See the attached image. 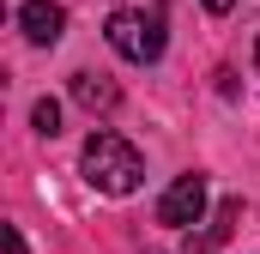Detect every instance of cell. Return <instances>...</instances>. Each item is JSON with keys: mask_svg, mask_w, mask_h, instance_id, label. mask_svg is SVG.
<instances>
[{"mask_svg": "<svg viewBox=\"0 0 260 254\" xmlns=\"http://www.w3.org/2000/svg\"><path fill=\"white\" fill-rule=\"evenodd\" d=\"M79 170H85V182L97 194H109V200H127L139 188V176H145V157L133 151L121 133H109V127H97L91 139H85V157H79Z\"/></svg>", "mask_w": 260, "mask_h": 254, "instance_id": "obj_1", "label": "cell"}, {"mask_svg": "<svg viewBox=\"0 0 260 254\" xmlns=\"http://www.w3.org/2000/svg\"><path fill=\"white\" fill-rule=\"evenodd\" d=\"M103 37H109V49L121 61H139V67H151L164 55V18L157 12H139V6H115L109 24H103Z\"/></svg>", "mask_w": 260, "mask_h": 254, "instance_id": "obj_2", "label": "cell"}, {"mask_svg": "<svg viewBox=\"0 0 260 254\" xmlns=\"http://www.w3.org/2000/svg\"><path fill=\"white\" fill-rule=\"evenodd\" d=\"M206 218V176H176L170 188L157 194V224H176V230H188Z\"/></svg>", "mask_w": 260, "mask_h": 254, "instance_id": "obj_3", "label": "cell"}, {"mask_svg": "<svg viewBox=\"0 0 260 254\" xmlns=\"http://www.w3.org/2000/svg\"><path fill=\"white\" fill-rule=\"evenodd\" d=\"M18 30H24V43H37V49H55L67 30V12L55 0H24L18 6Z\"/></svg>", "mask_w": 260, "mask_h": 254, "instance_id": "obj_4", "label": "cell"}, {"mask_svg": "<svg viewBox=\"0 0 260 254\" xmlns=\"http://www.w3.org/2000/svg\"><path fill=\"white\" fill-rule=\"evenodd\" d=\"M73 103L91 109V115H109V109L121 103V85L103 79V73H73Z\"/></svg>", "mask_w": 260, "mask_h": 254, "instance_id": "obj_5", "label": "cell"}, {"mask_svg": "<svg viewBox=\"0 0 260 254\" xmlns=\"http://www.w3.org/2000/svg\"><path fill=\"white\" fill-rule=\"evenodd\" d=\"M30 127H37L43 139H55V133H61V103H55V97H37V109H30Z\"/></svg>", "mask_w": 260, "mask_h": 254, "instance_id": "obj_6", "label": "cell"}, {"mask_svg": "<svg viewBox=\"0 0 260 254\" xmlns=\"http://www.w3.org/2000/svg\"><path fill=\"white\" fill-rule=\"evenodd\" d=\"M236 218H242V206H236V200H224V206H218V218H212V236H206V242L218 248V242H224V236L236 230Z\"/></svg>", "mask_w": 260, "mask_h": 254, "instance_id": "obj_7", "label": "cell"}, {"mask_svg": "<svg viewBox=\"0 0 260 254\" xmlns=\"http://www.w3.org/2000/svg\"><path fill=\"white\" fill-rule=\"evenodd\" d=\"M6 254H24V236H18L12 224H6Z\"/></svg>", "mask_w": 260, "mask_h": 254, "instance_id": "obj_8", "label": "cell"}, {"mask_svg": "<svg viewBox=\"0 0 260 254\" xmlns=\"http://www.w3.org/2000/svg\"><path fill=\"white\" fill-rule=\"evenodd\" d=\"M230 6H236V0H206V12H212V18H224Z\"/></svg>", "mask_w": 260, "mask_h": 254, "instance_id": "obj_9", "label": "cell"}, {"mask_svg": "<svg viewBox=\"0 0 260 254\" xmlns=\"http://www.w3.org/2000/svg\"><path fill=\"white\" fill-rule=\"evenodd\" d=\"M254 67H260V37H254Z\"/></svg>", "mask_w": 260, "mask_h": 254, "instance_id": "obj_10", "label": "cell"}]
</instances>
